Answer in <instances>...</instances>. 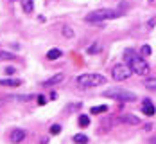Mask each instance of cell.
I'll use <instances>...</instances> for the list:
<instances>
[{"label":"cell","mask_w":156,"mask_h":144,"mask_svg":"<svg viewBox=\"0 0 156 144\" xmlns=\"http://www.w3.org/2000/svg\"><path fill=\"white\" fill-rule=\"evenodd\" d=\"M124 58H126V65L135 72V74H140V76H145L149 72V65L144 60V56L138 54L136 50L133 49H126L124 50Z\"/></svg>","instance_id":"1"},{"label":"cell","mask_w":156,"mask_h":144,"mask_svg":"<svg viewBox=\"0 0 156 144\" xmlns=\"http://www.w3.org/2000/svg\"><path fill=\"white\" fill-rule=\"evenodd\" d=\"M106 76L102 74H95V72H88V74H81L76 83H77L79 88H94V87H99V85H104L106 83Z\"/></svg>","instance_id":"2"},{"label":"cell","mask_w":156,"mask_h":144,"mask_svg":"<svg viewBox=\"0 0 156 144\" xmlns=\"http://www.w3.org/2000/svg\"><path fill=\"white\" fill-rule=\"evenodd\" d=\"M122 13H124L122 9H97V11H92L84 20L92 22V24H97V22H106V20L119 18V16H122Z\"/></svg>","instance_id":"3"},{"label":"cell","mask_w":156,"mask_h":144,"mask_svg":"<svg viewBox=\"0 0 156 144\" xmlns=\"http://www.w3.org/2000/svg\"><path fill=\"white\" fill-rule=\"evenodd\" d=\"M102 96H104V97H111V99H115V101H122V103H131V101H135V99H136V94H135V92H129V90L119 88V87L104 90V94H102Z\"/></svg>","instance_id":"4"},{"label":"cell","mask_w":156,"mask_h":144,"mask_svg":"<svg viewBox=\"0 0 156 144\" xmlns=\"http://www.w3.org/2000/svg\"><path fill=\"white\" fill-rule=\"evenodd\" d=\"M131 74H133V70L127 67L126 63H119L113 67V70H111V76H113V79L115 81H126L131 78Z\"/></svg>","instance_id":"5"},{"label":"cell","mask_w":156,"mask_h":144,"mask_svg":"<svg viewBox=\"0 0 156 144\" xmlns=\"http://www.w3.org/2000/svg\"><path fill=\"white\" fill-rule=\"evenodd\" d=\"M9 139H11V142H15V144L22 142V141L25 139V131H23V130H20V128H16V130H13V131H11Z\"/></svg>","instance_id":"6"},{"label":"cell","mask_w":156,"mask_h":144,"mask_svg":"<svg viewBox=\"0 0 156 144\" xmlns=\"http://www.w3.org/2000/svg\"><path fill=\"white\" fill-rule=\"evenodd\" d=\"M142 112L145 113V115H154L156 108H154V105L151 103V99H144V103H142Z\"/></svg>","instance_id":"7"},{"label":"cell","mask_w":156,"mask_h":144,"mask_svg":"<svg viewBox=\"0 0 156 144\" xmlns=\"http://www.w3.org/2000/svg\"><path fill=\"white\" fill-rule=\"evenodd\" d=\"M119 121H120V123H126V124H131V126H135V124H138V123H140V119H138L136 115H129V113L120 115V117H119Z\"/></svg>","instance_id":"8"},{"label":"cell","mask_w":156,"mask_h":144,"mask_svg":"<svg viewBox=\"0 0 156 144\" xmlns=\"http://www.w3.org/2000/svg\"><path fill=\"white\" fill-rule=\"evenodd\" d=\"M18 2H20L22 9H23L27 15H31L32 11H34V0H18Z\"/></svg>","instance_id":"9"},{"label":"cell","mask_w":156,"mask_h":144,"mask_svg":"<svg viewBox=\"0 0 156 144\" xmlns=\"http://www.w3.org/2000/svg\"><path fill=\"white\" fill-rule=\"evenodd\" d=\"M63 79H65V76H63L61 72H59V74H56V76L48 78L47 81H43V87H50V85H58V83H61Z\"/></svg>","instance_id":"10"},{"label":"cell","mask_w":156,"mask_h":144,"mask_svg":"<svg viewBox=\"0 0 156 144\" xmlns=\"http://www.w3.org/2000/svg\"><path fill=\"white\" fill-rule=\"evenodd\" d=\"M58 58H61V50L59 49H50L47 52V60H50V61H54Z\"/></svg>","instance_id":"11"},{"label":"cell","mask_w":156,"mask_h":144,"mask_svg":"<svg viewBox=\"0 0 156 144\" xmlns=\"http://www.w3.org/2000/svg\"><path fill=\"white\" fill-rule=\"evenodd\" d=\"M0 85H4V87H20L22 81L20 79H0Z\"/></svg>","instance_id":"12"},{"label":"cell","mask_w":156,"mask_h":144,"mask_svg":"<svg viewBox=\"0 0 156 144\" xmlns=\"http://www.w3.org/2000/svg\"><path fill=\"white\" fill-rule=\"evenodd\" d=\"M74 142L76 144H88V137L83 135V133H77V135H74Z\"/></svg>","instance_id":"13"},{"label":"cell","mask_w":156,"mask_h":144,"mask_svg":"<svg viewBox=\"0 0 156 144\" xmlns=\"http://www.w3.org/2000/svg\"><path fill=\"white\" fill-rule=\"evenodd\" d=\"M144 87H147L149 90H156V78H147L144 81Z\"/></svg>","instance_id":"14"},{"label":"cell","mask_w":156,"mask_h":144,"mask_svg":"<svg viewBox=\"0 0 156 144\" xmlns=\"http://www.w3.org/2000/svg\"><path fill=\"white\" fill-rule=\"evenodd\" d=\"M90 124V117L88 115H79V126L81 128H86Z\"/></svg>","instance_id":"15"},{"label":"cell","mask_w":156,"mask_h":144,"mask_svg":"<svg viewBox=\"0 0 156 144\" xmlns=\"http://www.w3.org/2000/svg\"><path fill=\"white\" fill-rule=\"evenodd\" d=\"M108 112V106L106 105H99V106H94L92 108V113H106Z\"/></svg>","instance_id":"16"},{"label":"cell","mask_w":156,"mask_h":144,"mask_svg":"<svg viewBox=\"0 0 156 144\" xmlns=\"http://www.w3.org/2000/svg\"><path fill=\"white\" fill-rule=\"evenodd\" d=\"M0 60H15V54H11V52H4V50H0Z\"/></svg>","instance_id":"17"},{"label":"cell","mask_w":156,"mask_h":144,"mask_svg":"<svg viewBox=\"0 0 156 144\" xmlns=\"http://www.w3.org/2000/svg\"><path fill=\"white\" fill-rule=\"evenodd\" d=\"M142 56H144V58H147V56H149V54H151V52H153V49L149 47V45H144V47H142Z\"/></svg>","instance_id":"18"},{"label":"cell","mask_w":156,"mask_h":144,"mask_svg":"<svg viewBox=\"0 0 156 144\" xmlns=\"http://www.w3.org/2000/svg\"><path fill=\"white\" fill-rule=\"evenodd\" d=\"M59 131H61V126H59V124H52V126H50V133H52V135H58Z\"/></svg>","instance_id":"19"},{"label":"cell","mask_w":156,"mask_h":144,"mask_svg":"<svg viewBox=\"0 0 156 144\" xmlns=\"http://www.w3.org/2000/svg\"><path fill=\"white\" fill-rule=\"evenodd\" d=\"M101 50V43H95L94 47H88V52L90 54H94V52H99Z\"/></svg>","instance_id":"20"},{"label":"cell","mask_w":156,"mask_h":144,"mask_svg":"<svg viewBox=\"0 0 156 144\" xmlns=\"http://www.w3.org/2000/svg\"><path fill=\"white\" fill-rule=\"evenodd\" d=\"M63 32H65V36H68V38H70V36L74 34V32H72V29H70L68 25H65V27H63Z\"/></svg>","instance_id":"21"},{"label":"cell","mask_w":156,"mask_h":144,"mask_svg":"<svg viewBox=\"0 0 156 144\" xmlns=\"http://www.w3.org/2000/svg\"><path fill=\"white\" fill-rule=\"evenodd\" d=\"M38 103H40V105H45V103H47L45 96H38Z\"/></svg>","instance_id":"22"},{"label":"cell","mask_w":156,"mask_h":144,"mask_svg":"<svg viewBox=\"0 0 156 144\" xmlns=\"http://www.w3.org/2000/svg\"><path fill=\"white\" fill-rule=\"evenodd\" d=\"M154 25H156V18H153V20L147 22V27H154Z\"/></svg>","instance_id":"23"},{"label":"cell","mask_w":156,"mask_h":144,"mask_svg":"<svg viewBox=\"0 0 156 144\" xmlns=\"http://www.w3.org/2000/svg\"><path fill=\"white\" fill-rule=\"evenodd\" d=\"M5 72H7V74H13V72H15V68H13V67H9V68H5Z\"/></svg>","instance_id":"24"},{"label":"cell","mask_w":156,"mask_h":144,"mask_svg":"<svg viewBox=\"0 0 156 144\" xmlns=\"http://www.w3.org/2000/svg\"><path fill=\"white\" fill-rule=\"evenodd\" d=\"M151 144H156V139H153V141H151Z\"/></svg>","instance_id":"25"},{"label":"cell","mask_w":156,"mask_h":144,"mask_svg":"<svg viewBox=\"0 0 156 144\" xmlns=\"http://www.w3.org/2000/svg\"><path fill=\"white\" fill-rule=\"evenodd\" d=\"M149 2H154V0H149Z\"/></svg>","instance_id":"26"}]
</instances>
